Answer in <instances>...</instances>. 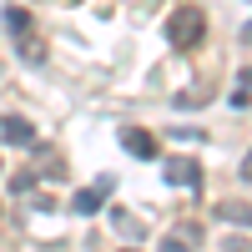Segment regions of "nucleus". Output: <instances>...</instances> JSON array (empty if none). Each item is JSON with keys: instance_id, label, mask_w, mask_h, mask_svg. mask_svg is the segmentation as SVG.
<instances>
[{"instance_id": "1", "label": "nucleus", "mask_w": 252, "mask_h": 252, "mask_svg": "<svg viewBox=\"0 0 252 252\" xmlns=\"http://www.w3.org/2000/svg\"><path fill=\"white\" fill-rule=\"evenodd\" d=\"M202 31H207V20H202V10H197V5H182L172 20H166V40H172L177 51L202 46Z\"/></svg>"}, {"instance_id": "2", "label": "nucleus", "mask_w": 252, "mask_h": 252, "mask_svg": "<svg viewBox=\"0 0 252 252\" xmlns=\"http://www.w3.org/2000/svg\"><path fill=\"white\" fill-rule=\"evenodd\" d=\"M106 192H111V177H101L96 187H86V192H76V197H71V207H76L81 217H96V212H101V197H106Z\"/></svg>"}, {"instance_id": "3", "label": "nucleus", "mask_w": 252, "mask_h": 252, "mask_svg": "<svg viewBox=\"0 0 252 252\" xmlns=\"http://www.w3.org/2000/svg\"><path fill=\"white\" fill-rule=\"evenodd\" d=\"M161 177L172 182V187H197V182H202V172H197V161H192V157H172Z\"/></svg>"}, {"instance_id": "5", "label": "nucleus", "mask_w": 252, "mask_h": 252, "mask_svg": "<svg viewBox=\"0 0 252 252\" xmlns=\"http://www.w3.org/2000/svg\"><path fill=\"white\" fill-rule=\"evenodd\" d=\"M0 141H10V146H35V131H31L26 116H5V121H0Z\"/></svg>"}, {"instance_id": "10", "label": "nucleus", "mask_w": 252, "mask_h": 252, "mask_svg": "<svg viewBox=\"0 0 252 252\" xmlns=\"http://www.w3.org/2000/svg\"><path fill=\"white\" fill-rule=\"evenodd\" d=\"M242 182H252V152L242 157Z\"/></svg>"}, {"instance_id": "9", "label": "nucleus", "mask_w": 252, "mask_h": 252, "mask_svg": "<svg viewBox=\"0 0 252 252\" xmlns=\"http://www.w3.org/2000/svg\"><path fill=\"white\" fill-rule=\"evenodd\" d=\"M10 187H15V197H20V192H31V187H35V177H31V172H15Z\"/></svg>"}, {"instance_id": "6", "label": "nucleus", "mask_w": 252, "mask_h": 252, "mask_svg": "<svg viewBox=\"0 0 252 252\" xmlns=\"http://www.w3.org/2000/svg\"><path fill=\"white\" fill-rule=\"evenodd\" d=\"M217 217H222V222H242V227H252V207H247V202H222Z\"/></svg>"}, {"instance_id": "12", "label": "nucleus", "mask_w": 252, "mask_h": 252, "mask_svg": "<svg viewBox=\"0 0 252 252\" xmlns=\"http://www.w3.org/2000/svg\"><path fill=\"white\" fill-rule=\"evenodd\" d=\"M242 40H252V20H247V31H242Z\"/></svg>"}, {"instance_id": "4", "label": "nucleus", "mask_w": 252, "mask_h": 252, "mask_svg": "<svg viewBox=\"0 0 252 252\" xmlns=\"http://www.w3.org/2000/svg\"><path fill=\"white\" fill-rule=\"evenodd\" d=\"M121 146H126V152H131V157H157V136L152 131H136V126H121Z\"/></svg>"}, {"instance_id": "7", "label": "nucleus", "mask_w": 252, "mask_h": 252, "mask_svg": "<svg viewBox=\"0 0 252 252\" xmlns=\"http://www.w3.org/2000/svg\"><path fill=\"white\" fill-rule=\"evenodd\" d=\"M5 26H10L15 35H26V31H31V10H20V5H5Z\"/></svg>"}, {"instance_id": "11", "label": "nucleus", "mask_w": 252, "mask_h": 252, "mask_svg": "<svg viewBox=\"0 0 252 252\" xmlns=\"http://www.w3.org/2000/svg\"><path fill=\"white\" fill-rule=\"evenodd\" d=\"M242 86H247V91H252V66H247V71H242Z\"/></svg>"}, {"instance_id": "8", "label": "nucleus", "mask_w": 252, "mask_h": 252, "mask_svg": "<svg viewBox=\"0 0 252 252\" xmlns=\"http://www.w3.org/2000/svg\"><path fill=\"white\" fill-rule=\"evenodd\" d=\"M116 227H121L126 237H141V232H146V227H141V222H131V217H126V212H116Z\"/></svg>"}]
</instances>
